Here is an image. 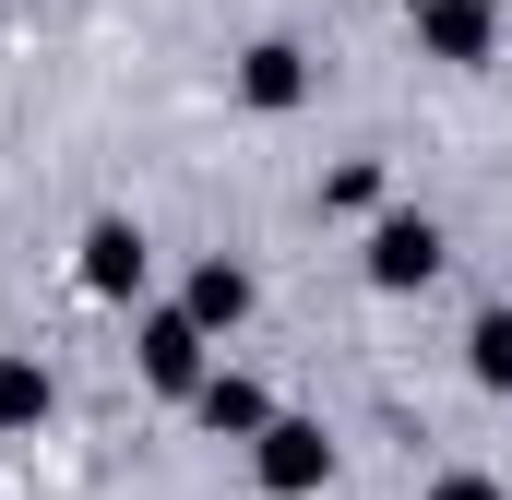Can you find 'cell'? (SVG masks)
<instances>
[{
	"label": "cell",
	"instance_id": "5b68a950",
	"mask_svg": "<svg viewBox=\"0 0 512 500\" xmlns=\"http://www.w3.org/2000/svg\"><path fill=\"white\" fill-rule=\"evenodd\" d=\"M24 417H48V370L36 358H0V429H24Z\"/></svg>",
	"mask_w": 512,
	"mask_h": 500
},
{
	"label": "cell",
	"instance_id": "30bf717a",
	"mask_svg": "<svg viewBox=\"0 0 512 500\" xmlns=\"http://www.w3.org/2000/svg\"><path fill=\"white\" fill-rule=\"evenodd\" d=\"M429 500H501V489H489V477H441Z\"/></svg>",
	"mask_w": 512,
	"mask_h": 500
},
{
	"label": "cell",
	"instance_id": "ba28073f",
	"mask_svg": "<svg viewBox=\"0 0 512 500\" xmlns=\"http://www.w3.org/2000/svg\"><path fill=\"white\" fill-rule=\"evenodd\" d=\"M251 96H262V108L298 96V48H251Z\"/></svg>",
	"mask_w": 512,
	"mask_h": 500
},
{
	"label": "cell",
	"instance_id": "7a4b0ae2",
	"mask_svg": "<svg viewBox=\"0 0 512 500\" xmlns=\"http://www.w3.org/2000/svg\"><path fill=\"white\" fill-rule=\"evenodd\" d=\"M429 262H441V239H429V215H393L382 239H370V274H382V286H429Z\"/></svg>",
	"mask_w": 512,
	"mask_h": 500
},
{
	"label": "cell",
	"instance_id": "8992f818",
	"mask_svg": "<svg viewBox=\"0 0 512 500\" xmlns=\"http://www.w3.org/2000/svg\"><path fill=\"white\" fill-rule=\"evenodd\" d=\"M239 310H251V274L203 262V286H191V322H239Z\"/></svg>",
	"mask_w": 512,
	"mask_h": 500
},
{
	"label": "cell",
	"instance_id": "3957f363",
	"mask_svg": "<svg viewBox=\"0 0 512 500\" xmlns=\"http://www.w3.org/2000/svg\"><path fill=\"white\" fill-rule=\"evenodd\" d=\"M84 286H108V298H120V286H143V239H131L120 215H108V227L84 239Z\"/></svg>",
	"mask_w": 512,
	"mask_h": 500
},
{
	"label": "cell",
	"instance_id": "52a82bcc",
	"mask_svg": "<svg viewBox=\"0 0 512 500\" xmlns=\"http://www.w3.org/2000/svg\"><path fill=\"white\" fill-rule=\"evenodd\" d=\"M203 417H215V429H262V393L251 381H203Z\"/></svg>",
	"mask_w": 512,
	"mask_h": 500
},
{
	"label": "cell",
	"instance_id": "6da1fadb",
	"mask_svg": "<svg viewBox=\"0 0 512 500\" xmlns=\"http://www.w3.org/2000/svg\"><path fill=\"white\" fill-rule=\"evenodd\" d=\"M322 465H334V441H322V429H298V417H274V429H262V477H274L286 500L310 489Z\"/></svg>",
	"mask_w": 512,
	"mask_h": 500
},
{
	"label": "cell",
	"instance_id": "8fae6325",
	"mask_svg": "<svg viewBox=\"0 0 512 500\" xmlns=\"http://www.w3.org/2000/svg\"><path fill=\"white\" fill-rule=\"evenodd\" d=\"M417 12H441V0H417Z\"/></svg>",
	"mask_w": 512,
	"mask_h": 500
},
{
	"label": "cell",
	"instance_id": "9c48e42d",
	"mask_svg": "<svg viewBox=\"0 0 512 500\" xmlns=\"http://www.w3.org/2000/svg\"><path fill=\"white\" fill-rule=\"evenodd\" d=\"M477 381H512V322H501V310L477 322Z\"/></svg>",
	"mask_w": 512,
	"mask_h": 500
},
{
	"label": "cell",
	"instance_id": "277c9868",
	"mask_svg": "<svg viewBox=\"0 0 512 500\" xmlns=\"http://www.w3.org/2000/svg\"><path fill=\"white\" fill-rule=\"evenodd\" d=\"M143 370H155V381H191V370H203V322H155V334H143Z\"/></svg>",
	"mask_w": 512,
	"mask_h": 500
}]
</instances>
